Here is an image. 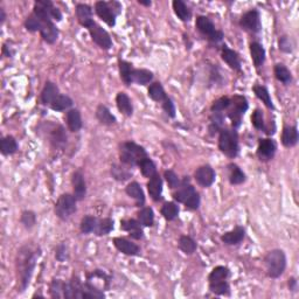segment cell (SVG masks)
<instances>
[{"instance_id":"obj_59","label":"cell","mask_w":299,"mask_h":299,"mask_svg":"<svg viewBox=\"0 0 299 299\" xmlns=\"http://www.w3.org/2000/svg\"><path fill=\"white\" fill-rule=\"evenodd\" d=\"M5 19H6V14H5L4 8H0V24H4Z\"/></svg>"},{"instance_id":"obj_25","label":"cell","mask_w":299,"mask_h":299,"mask_svg":"<svg viewBox=\"0 0 299 299\" xmlns=\"http://www.w3.org/2000/svg\"><path fill=\"white\" fill-rule=\"evenodd\" d=\"M298 130L297 126H285L281 132V144L285 147H293L298 143Z\"/></svg>"},{"instance_id":"obj_47","label":"cell","mask_w":299,"mask_h":299,"mask_svg":"<svg viewBox=\"0 0 299 299\" xmlns=\"http://www.w3.org/2000/svg\"><path fill=\"white\" fill-rule=\"evenodd\" d=\"M210 290L214 295L228 296L230 293V285L227 281H215V283H210Z\"/></svg>"},{"instance_id":"obj_24","label":"cell","mask_w":299,"mask_h":299,"mask_svg":"<svg viewBox=\"0 0 299 299\" xmlns=\"http://www.w3.org/2000/svg\"><path fill=\"white\" fill-rule=\"evenodd\" d=\"M116 104H117V109L120 110L121 114L126 116V117H131L133 114V106L131 98L127 96V94L123 91L118 92L116 96Z\"/></svg>"},{"instance_id":"obj_39","label":"cell","mask_w":299,"mask_h":299,"mask_svg":"<svg viewBox=\"0 0 299 299\" xmlns=\"http://www.w3.org/2000/svg\"><path fill=\"white\" fill-rule=\"evenodd\" d=\"M72 100L69 97L68 95H59L54 100V102L51 104V108L54 110V111H65V110H68L69 108H71Z\"/></svg>"},{"instance_id":"obj_38","label":"cell","mask_w":299,"mask_h":299,"mask_svg":"<svg viewBox=\"0 0 299 299\" xmlns=\"http://www.w3.org/2000/svg\"><path fill=\"white\" fill-rule=\"evenodd\" d=\"M178 245H179L180 250L186 255L194 254L197 248V245L195 241L192 239L191 236H187V235H182V236H180Z\"/></svg>"},{"instance_id":"obj_44","label":"cell","mask_w":299,"mask_h":299,"mask_svg":"<svg viewBox=\"0 0 299 299\" xmlns=\"http://www.w3.org/2000/svg\"><path fill=\"white\" fill-rule=\"evenodd\" d=\"M118 67H120V74H121V78L122 81H123L124 83H125V86H130L131 83V74L133 70V67L130 62H127V61L124 60H120L118 61Z\"/></svg>"},{"instance_id":"obj_32","label":"cell","mask_w":299,"mask_h":299,"mask_svg":"<svg viewBox=\"0 0 299 299\" xmlns=\"http://www.w3.org/2000/svg\"><path fill=\"white\" fill-rule=\"evenodd\" d=\"M19 149V145L17 143L16 138L12 136H6L0 141V151L4 156L14 155Z\"/></svg>"},{"instance_id":"obj_6","label":"cell","mask_w":299,"mask_h":299,"mask_svg":"<svg viewBox=\"0 0 299 299\" xmlns=\"http://www.w3.org/2000/svg\"><path fill=\"white\" fill-rule=\"evenodd\" d=\"M122 6L117 1H97L95 4V12L106 25L112 27L116 25V18L121 13Z\"/></svg>"},{"instance_id":"obj_10","label":"cell","mask_w":299,"mask_h":299,"mask_svg":"<svg viewBox=\"0 0 299 299\" xmlns=\"http://www.w3.org/2000/svg\"><path fill=\"white\" fill-rule=\"evenodd\" d=\"M88 31L90 36H91V40L98 46V47L106 49V51H108V49L112 47L111 36H110V34L104 30L102 26L97 25L95 22L94 25L90 26Z\"/></svg>"},{"instance_id":"obj_9","label":"cell","mask_w":299,"mask_h":299,"mask_svg":"<svg viewBox=\"0 0 299 299\" xmlns=\"http://www.w3.org/2000/svg\"><path fill=\"white\" fill-rule=\"evenodd\" d=\"M195 26L197 31L202 34V35L207 36L213 42H220L223 39V33L221 31H217L215 28V25L210 18L205 16H200L196 18Z\"/></svg>"},{"instance_id":"obj_42","label":"cell","mask_w":299,"mask_h":299,"mask_svg":"<svg viewBox=\"0 0 299 299\" xmlns=\"http://www.w3.org/2000/svg\"><path fill=\"white\" fill-rule=\"evenodd\" d=\"M35 4L45 8L49 16H51V18L53 19V21H61V20H62V13H61L59 8L54 6V4L52 1H49V0H37V1H35Z\"/></svg>"},{"instance_id":"obj_53","label":"cell","mask_w":299,"mask_h":299,"mask_svg":"<svg viewBox=\"0 0 299 299\" xmlns=\"http://www.w3.org/2000/svg\"><path fill=\"white\" fill-rule=\"evenodd\" d=\"M52 143H53L55 146H60V145H63L67 143V135L65 133V130H63L62 126L57 127V130H55L52 135Z\"/></svg>"},{"instance_id":"obj_43","label":"cell","mask_w":299,"mask_h":299,"mask_svg":"<svg viewBox=\"0 0 299 299\" xmlns=\"http://www.w3.org/2000/svg\"><path fill=\"white\" fill-rule=\"evenodd\" d=\"M161 215L167 220V221H173L179 215V206L174 202H165L160 211Z\"/></svg>"},{"instance_id":"obj_30","label":"cell","mask_w":299,"mask_h":299,"mask_svg":"<svg viewBox=\"0 0 299 299\" xmlns=\"http://www.w3.org/2000/svg\"><path fill=\"white\" fill-rule=\"evenodd\" d=\"M228 176H229V182L231 185H241L246 181V174L241 170L239 165L231 164L228 165Z\"/></svg>"},{"instance_id":"obj_27","label":"cell","mask_w":299,"mask_h":299,"mask_svg":"<svg viewBox=\"0 0 299 299\" xmlns=\"http://www.w3.org/2000/svg\"><path fill=\"white\" fill-rule=\"evenodd\" d=\"M249 49H250L251 60L254 62V66L256 68H260L264 63V61H265V49L258 42H251L250 46H249Z\"/></svg>"},{"instance_id":"obj_14","label":"cell","mask_w":299,"mask_h":299,"mask_svg":"<svg viewBox=\"0 0 299 299\" xmlns=\"http://www.w3.org/2000/svg\"><path fill=\"white\" fill-rule=\"evenodd\" d=\"M71 184L72 190H74V194H72V195L76 197L77 201H82L87 195V184L82 171L78 170L72 174Z\"/></svg>"},{"instance_id":"obj_55","label":"cell","mask_w":299,"mask_h":299,"mask_svg":"<svg viewBox=\"0 0 299 299\" xmlns=\"http://www.w3.org/2000/svg\"><path fill=\"white\" fill-rule=\"evenodd\" d=\"M164 176H165V179H166V181H167L168 186H170V188H172V190H174V188H178L180 186L179 176H176V174L174 173L173 171H171V170L165 171Z\"/></svg>"},{"instance_id":"obj_11","label":"cell","mask_w":299,"mask_h":299,"mask_svg":"<svg viewBox=\"0 0 299 299\" xmlns=\"http://www.w3.org/2000/svg\"><path fill=\"white\" fill-rule=\"evenodd\" d=\"M240 26L245 31L250 32V33H260L262 30V24H261V16L257 10H250L242 16L240 20Z\"/></svg>"},{"instance_id":"obj_58","label":"cell","mask_w":299,"mask_h":299,"mask_svg":"<svg viewBox=\"0 0 299 299\" xmlns=\"http://www.w3.org/2000/svg\"><path fill=\"white\" fill-rule=\"evenodd\" d=\"M287 285H289L290 291L296 292L298 290V281L296 280L295 277L289 278V281H287Z\"/></svg>"},{"instance_id":"obj_4","label":"cell","mask_w":299,"mask_h":299,"mask_svg":"<svg viewBox=\"0 0 299 299\" xmlns=\"http://www.w3.org/2000/svg\"><path fill=\"white\" fill-rule=\"evenodd\" d=\"M219 150L228 158L233 159L239 155V135L236 130L222 129L219 136Z\"/></svg>"},{"instance_id":"obj_23","label":"cell","mask_w":299,"mask_h":299,"mask_svg":"<svg viewBox=\"0 0 299 299\" xmlns=\"http://www.w3.org/2000/svg\"><path fill=\"white\" fill-rule=\"evenodd\" d=\"M67 126H68L69 131L71 132H78L82 129V116H81L80 110L77 109H70L68 110L66 115Z\"/></svg>"},{"instance_id":"obj_49","label":"cell","mask_w":299,"mask_h":299,"mask_svg":"<svg viewBox=\"0 0 299 299\" xmlns=\"http://www.w3.org/2000/svg\"><path fill=\"white\" fill-rule=\"evenodd\" d=\"M25 27L26 30L28 32H32V33L40 32V30H41V20L32 12V14H30V16L27 17V19L25 20Z\"/></svg>"},{"instance_id":"obj_31","label":"cell","mask_w":299,"mask_h":299,"mask_svg":"<svg viewBox=\"0 0 299 299\" xmlns=\"http://www.w3.org/2000/svg\"><path fill=\"white\" fill-rule=\"evenodd\" d=\"M147 95L152 101L155 102H164L165 100L167 98L166 92H165L164 87L161 86V83L155 82L152 84H150L149 90H147Z\"/></svg>"},{"instance_id":"obj_41","label":"cell","mask_w":299,"mask_h":299,"mask_svg":"<svg viewBox=\"0 0 299 299\" xmlns=\"http://www.w3.org/2000/svg\"><path fill=\"white\" fill-rule=\"evenodd\" d=\"M126 166V165H125ZM123 166V165H112L111 166V176H114L115 180L117 181H126L132 176V172L129 168Z\"/></svg>"},{"instance_id":"obj_56","label":"cell","mask_w":299,"mask_h":299,"mask_svg":"<svg viewBox=\"0 0 299 299\" xmlns=\"http://www.w3.org/2000/svg\"><path fill=\"white\" fill-rule=\"evenodd\" d=\"M161 106H162V109H164V111L166 112V115L168 116V117L171 118H174L176 117V106H174V103L173 101L171 100L170 97H167L166 100L164 101V102H161Z\"/></svg>"},{"instance_id":"obj_8","label":"cell","mask_w":299,"mask_h":299,"mask_svg":"<svg viewBox=\"0 0 299 299\" xmlns=\"http://www.w3.org/2000/svg\"><path fill=\"white\" fill-rule=\"evenodd\" d=\"M231 109L229 110V118L231 121V125L234 126V129L239 127L241 125V122H242V116L246 114V111L249 108L248 101L243 96H234L231 98Z\"/></svg>"},{"instance_id":"obj_16","label":"cell","mask_w":299,"mask_h":299,"mask_svg":"<svg viewBox=\"0 0 299 299\" xmlns=\"http://www.w3.org/2000/svg\"><path fill=\"white\" fill-rule=\"evenodd\" d=\"M114 246L118 251H121L124 255H127V256H138L139 252H141V249L136 243L127 239H124V237H115Z\"/></svg>"},{"instance_id":"obj_12","label":"cell","mask_w":299,"mask_h":299,"mask_svg":"<svg viewBox=\"0 0 299 299\" xmlns=\"http://www.w3.org/2000/svg\"><path fill=\"white\" fill-rule=\"evenodd\" d=\"M215 178L216 173L211 165L200 166L199 168H196V171L194 172V179H195L196 184L205 188L211 187V186L215 182Z\"/></svg>"},{"instance_id":"obj_40","label":"cell","mask_w":299,"mask_h":299,"mask_svg":"<svg viewBox=\"0 0 299 299\" xmlns=\"http://www.w3.org/2000/svg\"><path fill=\"white\" fill-rule=\"evenodd\" d=\"M112 230H114V220L110 219V217H106V219L98 220L94 234L97 235V236H104V235L111 233Z\"/></svg>"},{"instance_id":"obj_22","label":"cell","mask_w":299,"mask_h":299,"mask_svg":"<svg viewBox=\"0 0 299 299\" xmlns=\"http://www.w3.org/2000/svg\"><path fill=\"white\" fill-rule=\"evenodd\" d=\"M125 192H126L127 195H129L130 197H132V199L135 200L136 206H137V207H139V208L144 207L145 194H144V191L141 190V185H139L137 181L130 182V184L126 186Z\"/></svg>"},{"instance_id":"obj_34","label":"cell","mask_w":299,"mask_h":299,"mask_svg":"<svg viewBox=\"0 0 299 299\" xmlns=\"http://www.w3.org/2000/svg\"><path fill=\"white\" fill-rule=\"evenodd\" d=\"M274 74L275 77L277 78V81H280L281 83L285 84V86L292 82L291 71H290L289 69L286 68V66H284L283 63H277V65H275Z\"/></svg>"},{"instance_id":"obj_19","label":"cell","mask_w":299,"mask_h":299,"mask_svg":"<svg viewBox=\"0 0 299 299\" xmlns=\"http://www.w3.org/2000/svg\"><path fill=\"white\" fill-rule=\"evenodd\" d=\"M59 95H60L59 87H57L54 82L48 81V82H46L45 87H43V89L41 91V96H40V100H41V103L43 104V106H51V104L54 102V100Z\"/></svg>"},{"instance_id":"obj_51","label":"cell","mask_w":299,"mask_h":299,"mask_svg":"<svg viewBox=\"0 0 299 299\" xmlns=\"http://www.w3.org/2000/svg\"><path fill=\"white\" fill-rule=\"evenodd\" d=\"M251 123L255 129L265 131V122H264V115L261 109H256L251 115Z\"/></svg>"},{"instance_id":"obj_20","label":"cell","mask_w":299,"mask_h":299,"mask_svg":"<svg viewBox=\"0 0 299 299\" xmlns=\"http://www.w3.org/2000/svg\"><path fill=\"white\" fill-rule=\"evenodd\" d=\"M246 230L243 227H236L233 230L227 231L221 236V241L227 246H237L245 240Z\"/></svg>"},{"instance_id":"obj_35","label":"cell","mask_w":299,"mask_h":299,"mask_svg":"<svg viewBox=\"0 0 299 299\" xmlns=\"http://www.w3.org/2000/svg\"><path fill=\"white\" fill-rule=\"evenodd\" d=\"M229 276H230V270H229L227 266L219 265V266H215V268L211 270L210 276H208V281H210V283L227 281Z\"/></svg>"},{"instance_id":"obj_28","label":"cell","mask_w":299,"mask_h":299,"mask_svg":"<svg viewBox=\"0 0 299 299\" xmlns=\"http://www.w3.org/2000/svg\"><path fill=\"white\" fill-rule=\"evenodd\" d=\"M88 298H104V292L100 287H97L91 281H87L82 284L81 289V299Z\"/></svg>"},{"instance_id":"obj_33","label":"cell","mask_w":299,"mask_h":299,"mask_svg":"<svg viewBox=\"0 0 299 299\" xmlns=\"http://www.w3.org/2000/svg\"><path fill=\"white\" fill-rule=\"evenodd\" d=\"M172 5L174 13L181 21H190L192 18V12L182 0H174Z\"/></svg>"},{"instance_id":"obj_60","label":"cell","mask_w":299,"mask_h":299,"mask_svg":"<svg viewBox=\"0 0 299 299\" xmlns=\"http://www.w3.org/2000/svg\"><path fill=\"white\" fill-rule=\"evenodd\" d=\"M138 2L141 5H143V6H147V7H150L151 5H152V1H150V0H147V1H145V0H138Z\"/></svg>"},{"instance_id":"obj_48","label":"cell","mask_w":299,"mask_h":299,"mask_svg":"<svg viewBox=\"0 0 299 299\" xmlns=\"http://www.w3.org/2000/svg\"><path fill=\"white\" fill-rule=\"evenodd\" d=\"M66 283L61 280H53L49 285V292L53 298H63V291H65Z\"/></svg>"},{"instance_id":"obj_36","label":"cell","mask_w":299,"mask_h":299,"mask_svg":"<svg viewBox=\"0 0 299 299\" xmlns=\"http://www.w3.org/2000/svg\"><path fill=\"white\" fill-rule=\"evenodd\" d=\"M138 221L144 227H152L155 225V211L151 207H141L138 211Z\"/></svg>"},{"instance_id":"obj_45","label":"cell","mask_w":299,"mask_h":299,"mask_svg":"<svg viewBox=\"0 0 299 299\" xmlns=\"http://www.w3.org/2000/svg\"><path fill=\"white\" fill-rule=\"evenodd\" d=\"M138 167L141 168V172L145 178L150 179V178H152L155 174H157V166L150 157H147L146 159H144V160L139 164Z\"/></svg>"},{"instance_id":"obj_52","label":"cell","mask_w":299,"mask_h":299,"mask_svg":"<svg viewBox=\"0 0 299 299\" xmlns=\"http://www.w3.org/2000/svg\"><path fill=\"white\" fill-rule=\"evenodd\" d=\"M231 104V100L227 96H225V97L219 98V100H216L215 102L213 103V106H211V111L213 112H222L225 111V110L229 109V106H230Z\"/></svg>"},{"instance_id":"obj_37","label":"cell","mask_w":299,"mask_h":299,"mask_svg":"<svg viewBox=\"0 0 299 299\" xmlns=\"http://www.w3.org/2000/svg\"><path fill=\"white\" fill-rule=\"evenodd\" d=\"M252 90H254L256 97L260 101H262V102L264 103V106H265L266 108L274 110L275 106H274V103H272L271 96H270L269 90L266 89L265 87H264V86H254Z\"/></svg>"},{"instance_id":"obj_18","label":"cell","mask_w":299,"mask_h":299,"mask_svg":"<svg viewBox=\"0 0 299 299\" xmlns=\"http://www.w3.org/2000/svg\"><path fill=\"white\" fill-rule=\"evenodd\" d=\"M147 191L153 201H160L162 199V180L158 173L150 178L147 182Z\"/></svg>"},{"instance_id":"obj_50","label":"cell","mask_w":299,"mask_h":299,"mask_svg":"<svg viewBox=\"0 0 299 299\" xmlns=\"http://www.w3.org/2000/svg\"><path fill=\"white\" fill-rule=\"evenodd\" d=\"M20 222L24 225L25 228L31 229L36 225V214L33 211H24L20 217Z\"/></svg>"},{"instance_id":"obj_57","label":"cell","mask_w":299,"mask_h":299,"mask_svg":"<svg viewBox=\"0 0 299 299\" xmlns=\"http://www.w3.org/2000/svg\"><path fill=\"white\" fill-rule=\"evenodd\" d=\"M55 258L59 262H65V261L68 260V249H67L65 243H61V245L57 246L56 252H55Z\"/></svg>"},{"instance_id":"obj_7","label":"cell","mask_w":299,"mask_h":299,"mask_svg":"<svg viewBox=\"0 0 299 299\" xmlns=\"http://www.w3.org/2000/svg\"><path fill=\"white\" fill-rule=\"evenodd\" d=\"M76 197L71 194L66 193L60 195L55 205V214L62 221H67L76 213Z\"/></svg>"},{"instance_id":"obj_26","label":"cell","mask_w":299,"mask_h":299,"mask_svg":"<svg viewBox=\"0 0 299 299\" xmlns=\"http://www.w3.org/2000/svg\"><path fill=\"white\" fill-rule=\"evenodd\" d=\"M96 118H97V121L100 122L101 124H103V125H114L116 124V117L114 115H112V112L110 111L108 109V106H103V104H100V106H97V109H96Z\"/></svg>"},{"instance_id":"obj_5","label":"cell","mask_w":299,"mask_h":299,"mask_svg":"<svg viewBox=\"0 0 299 299\" xmlns=\"http://www.w3.org/2000/svg\"><path fill=\"white\" fill-rule=\"evenodd\" d=\"M186 180L187 179H185L182 185L179 186L178 191L173 194V197L176 201L184 204L188 210L195 211L200 207L201 200H200V195L195 191V188L191 184H186Z\"/></svg>"},{"instance_id":"obj_13","label":"cell","mask_w":299,"mask_h":299,"mask_svg":"<svg viewBox=\"0 0 299 299\" xmlns=\"http://www.w3.org/2000/svg\"><path fill=\"white\" fill-rule=\"evenodd\" d=\"M276 151H277V145H276L274 139L263 138L258 141L256 153L258 158H260V160L262 161L271 160L276 155Z\"/></svg>"},{"instance_id":"obj_54","label":"cell","mask_w":299,"mask_h":299,"mask_svg":"<svg viewBox=\"0 0 299 299\" xmlns=\"http://www.w3.org/2000/svg\"><path fill=\"white\" fill-rule=\"evenodd\" d=\"M293 46L295 45H293L292 39L287 35L281 36L280 40H278V47L283 53H292Z\"/></svg>"},{"instance_id":"obj_46","label":"cell","mask_w":299,"mask_h":299,"mask_svg":"<svg viewBox=\"0 0 299 299\" xmlns=\"http://www.w3.org/2000/svg\"><path fill=\"white\" fill-rule=\"evenodd\" d=\"M98 219H96L95 216L91 215H86L81 220L80 223V229L83 234H91L94 233L96 226H97Z\"/></svg>"},{"instance_id":"obj_3","label":"cell","mask_w":299,"mask_h":299,"mask_svg":"<svg viewBox=\"0 0 299 299\" xmlns=\"http://www.w3.org/2000/svg\"><path fill=\"white\" fill-rule=\"evenodd\" d=\"M266 274L270 278H278L284 274L286 269L285 252L281 249H274L269 251L264 257Z\"/></svg>"},{"instance_id":"obj_15","label":"cell","mask_w":299,"mask_h":299,"mask_svg":"<svg viewBox=\"0 0 299 299\" xmlns=\"http://www.w3.org/2000/svg\"><path fill=\"white\" fill-rule=\"evenodd\" d=\"M121 229L126 231L133 240H141L144 237V230L141 228V222L135 219H127L122 220L121 221Z\"/></svg>"},{"instance_id":"obj_17","label":"cell","mask_w":299,"mask_h":299,"mask_svg":"<svg viewBox=\"0 0 299 299\" xmlns=\"http://www.w3.org/2000/svg\"><path fill=\"white\" fill-rule=\"evenodd\" d=\"M75 13H76L78 22H80V25H82L83 27L89 28L90 26L95 24L94 19H92V10L89 5L77 4L76 8H75Z\"/></svg>"},{"instance_id":"obj_21","label":"cell","mask_w":299,"mask_h":299,"mask_svg":"<svg viewBox=\"0 0 299 299\" xmlns=\"http://www.w3.org/2000/svg\"><path fill=\"white\" fill-rule=\"evenodd\" d=\"M221 57L222 60L229 66V68H231L233 70L241 71V61L239 54H237L236 52L225 45L221 51Z\"/></svg>"},{"instance_id":"obj_29","label":"cell","mask_w":299,"mask_h":299,"mask_svg":"<svg viewBox=\"0 0 299 299\" xmlns=\"http://www.w3.org/2000/svg\"><path fill=\"white\" fill-rule=\"evenodd\" d=\"M153 80V72L147 69H135L131 74V83L139 84V86H146Z\"/></svg>"},{"instance_id":"obj_2","label":"cell","mask_w":299,"mask_h":299,"mask_svg":"<svg viewBox=\"0 0 299 299\" xmlns=\"http://www.w3.org/2000/svg\"><path fill=\"white\" fill-rule=\"evenodd\" d=\"M147 152L143 146L138 145L135 141H124L121 144L120 158L123 165L127 167L139 166L144 159L147 158Z\"/></svg>"},{"instance_id":"obj_1","label":"cell","mask_w":299,"mask_h":299,"mask_svg":"<svg viewBox=\"0 0 299 299\" xmlns=\"http://www.w3.org/2000/svg\"><path fill=\"white\" fill-rule=\"evenodd\" d=\"M39 251L32 250L30 246H22L18 252L17 257V269H18V277L20 281V291L24 292L27 286L30 285V281L33 275L34 268L37 257H39Z\"/></svg>"}]
</instances>
